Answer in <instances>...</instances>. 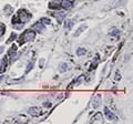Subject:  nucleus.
<instances>
[{"label": "nucleus", "instance_id": "obj_17", "mask_svg": "<svg viewBox=\"0 0 133 124\" xmlns=\"http://www.w3.org/2000/svg\"><path fill=\"white\" fill-rule=\"evenodd\" d=\"M32 67H33V62L31 61L30 63L28 64V67H27V69H26V72H29V71H30V69H32Z\"/></svg>", "mask_w": 133, "mask_h": 124}, {"label": "nucleus", "instance_id": "obj_19", "mask_svg": "<svg viewBox=\"0 0 133 124\" xmlns=\"http://www.w3.org/2000/svg\"><path fill=\"white\" fill-rule=\"evenodd\" d=\"M41 22L44 23V24H50V20L47 19V18H42V19H41Z\"/></svg>", "mask_w": 133, "mask_h": 124}, {"label": "nucleus", "instance_id": "obj_4", "mask_svg": "<svg viewBox=\"0 0 133 124\" xmlns=\"http://www.w3.org/2000/svg\"><path fill=\"white\" fill-rule=\"evenodd\" d=\"M100 104H101V97H100V95H95L93 98V101H92V106L93 107H99Z\"/></svg>", "mask_w": 133, "mask_h": 124}, {"label": "nucleus", "instance_id": "obj_20", "mask_svg": "<svg viewBox=\"0 0 133 124\" xmlns=\"http://www.w3.org/2000/svg\"><path fill=\"white\" fill-rule=\"evenodd\" d=\"M16 38H17V35H16V33H12V35H11V37H10V39L8 40V42H10L11 40H15Z\"/></svg>", "mask_w": 133, "mask_h": 124}, {"label": "nucleus", "instance_id": "obj_22", "mask_svg": "<svg viewBox=\"0 0 133 124\" xmlns=\"http://www.w3.org/2000/svg\"><path fill=\"white\" fill-rule=\"evenodd\" d=\"M45 107H50V105H51V103H44Z\"/></svg>", "mask_w": 133, "mask_h": 124}, {"label": "nucleus", "instance_id": "obj_14", "mask_svg": "<svg viewBox=\"0 0 133 124\" xmlns=\"http://www.w3.org/2000/svg\"><path fill=\"white\" fill-rule=\"evenodd\" d=\"M110 35H111V36H115V37H116V36L119 35V30H118V29H115V28H114V29H112V30L110 31Z\"/></svg>", "mask_w": 133, "mask_h": 124}, {"label": "nucleus", "instance_id": "obj_10", "mask_svg": "<svg viewBox=\"0 0 133 124\" xmlns=\"http://www.w3.org/2000/svg\"><path fill=\"white\" fill-rule=\"evenodd\" d=\"M85 29H87V26H85V24H82V26H80V28H79L78 30L76 31V33H74V36H76V37L80 36V33H81V32H82V31H84Z\"/></svg>", "mask_w": 133, "mask_h": 124}, {"label": "nucleus", "instance_id": "obj_23", "mask_svg": "<svg viewBox=\"0 0 133 124\" xmlns=\"http://www.w3.org/2000/svg\"><path fill=\"white\" fill-rule=\"evenodd\" d=\"M43 62H44V60H43V59H41V63H40V67H42V65H43Z\"/></svg>", "mask_w": 133, "mask_h": 124}, {"label": "nucleus", "instance_id": "obj_11", "mask_svg": "<svg viewBox=\"0 0 133 124\" xmlns=\"http://www.w3.org/2000/svg\"><path fill=\"white\" fill-rule=\"evenodd\" d=\"M6 67H7V59L5 58V59L2 60L1 67H0V72H5V70H6Z\"/></svg>", "mask_w": 133, "mask_h": 124}, {"label": "nucleus", "instance_id": "obj_2", "mask_svg": "<svg viewBox=\"0 0 133 124\" xmlns=\"http://www.w3.org/2000/svg\"><path fill=\"white\" fill-rule=\"evenodd\" d=\"M19 18H20V21H21V23H24V22H27L29 20V18H30V15H29L26 10H20L19 11Z\"/></svg>", "mask_w": 133, "mask_h": 124}, {"label": "nucleus", "instance_id": "obj_12", "mask_svg": "<svg viewBox=\"0 0 133 124\" xmlns=\"http://www.w3.org/2000/svg\"><path fill=\"white\" fill-rule=\"evenodd\" d=\"M66 69H68V64H66V63H61V64H60L59 70H60L61 72H64Z\"/></svg>", "mask_w": 133, "mask_h": 124}, {"label": "nucleus", "instance_id": "obj_7", "mask_svg": "<svg viewBox=\"0 0 133 124\" xmlns=\"http://www.w3.org/2000/svg\"><path fill=\"white\" fill-rule=\"evenodd\" d=\"M61 6L64 8V9H69V8H71L72 6V3L69 1V0H62V2H61Z\"/></svg>", "mask_w": 133, "mask_h": 124}, {"label": "nucleus", "instance_id": "obj_5", "mask_svg": "<svg viewBox=\"0 0 133 124\" xmlns=\"http://www.w3.org/2000/svg\"><path fill=\"white\" fill-rule=\"evenodd\" d=\"M127 1H128V0H115L114 3H112V5H111V7H112V8H118V7H120V6L125 5Z\"/></svg>", "mask_w": 133, "mask_h": 124}, {"label": "nucleus", "instance_id": "obj_16", "mask_svg": "<svg viewBox=\"0 0 133 124\" xmlns=\"http://www.w3.org/2000/svg\"><path fill=\"white\" fill-rule=\"evenodd\" d=\"M77 53H78V56H83L85 53V50H84V49H78Z\"/></svg>", "mask_w": 133, "mask_h": 124}, {"label": "nucleus", "instance_id": "obj_15", "mask_svg": "<svg viewBox=\"0 0 133 124\" xmlns=\"http://www.w3.org/2000/svg\"><path fill=\"white\" fill-rule=\"evenodd\" d=\"M72 24H73V22L71 21V20H66V22H65V27L68 28V29H70L72 27Z\"/></svg>", "mask_w": 133, "mask_h": 124}, {"label": "nucleus", "instance_id": "obj_6", "mask_svg": "<svg viewBox=\"0 0 133 124\" xmlns=\"http://www.w3.org/2000/svg\"><path fill=\"white\" fill-rule=\"evenodd\" d=\"M104 112H105L107 118L109 119V120H115V115H114L113 113H112V112H110L108 107H105V109H104Z\"/></svg>", "mask_w": 133, "mask_h": 124}, {"label": "nucleus", "instance_id": "obj_13", "mask_svg": "<svg viewBox=\"0 0 133 124\" xmlns=\"http://www.w3.org/2000/svg\"><path fill=\"white\" fill-rule=\"evenodd\" d=\"M5 31H6V26L2 23H0V36H2L5 33Z\"/></svg>", "mask_w": 133, "mask_h": 124}, {"label": "nucleus", "instance_id": "obj_24", "mask_svg": "<svg viewBox=\"0 0 133 124\" xmlns=\"http://www.w3.org/2000/svg\"><path fill=\"white\" fill-rule=\"evenodd\" d=\"M2 51H3V48H2V47H0V53H2Z\"/></svg>", "mask_w": 133, "mask_h": 124}, {"label": "nucleus", "instance_id": "obj_21", "mask_svg": "<svg viewBox=\"0 0 133 124\" xmlns=\"http://www.w3.org/2000/svg\"><path fill=\"white\" fill-rule=\"evenodd\" d=\"M120 79H121V75H120V73H116V75H115V80H116V81H119Z\"/></svg>", "mask_w": 133, "mask_h": 124}, {"label": "nucleus", "instance_id": "obj_9", "mask_svg": "<svg viewBox=\"0 0 133 124\" xmlns=\"http://www.w3.org/2000/svg\"><path fill=\"white\" fill-rule=\"evenodd\" d=\"M35 29L37 31H39V32H43L44 31V27H43V24L42 23H40V22H37L35 24Z\"/></svg>", "mask_w": 133, "mask_h": 124}, {"label": "nucleus", "instance_id": "obj_8", "mask_svg": "<svg viewBox=\"0 0 133 124\" xmlns=\"http://www.w3.org/2000/svg\"><path fill=\"white\" fill-rule=\"evenodd\" d=\"M55 17L58 20V22H61L64 18V12H57V13L55 15Z\"/></svg>", "mask_w": 133, "mask_h": 124}, {"label": "nucleus", "instance_id": "obj_18", "mask_svg": "<svg viewBox=\"0 0 133 124\" xmlns=\"http://www.w3.org/2000/svg\"><path fill=\"white\" fill-rule=\"evenodd\" d=\"M11 12H12L11 7H10V6H7V7H6V13H7V15H10Z\"/></svg>", "mask_w": 133, "mask_h": 124}, {"label": "nucleus", "instance_id": "obj_3", "mask_svg": "<svg viewBox=\"0 0 133 124\" xmlns=\"http://www.w3.org/2000/svg\"><path fill=\"white\" fill-rule=\"evenodd\" d=\"M28 112H29V114H31L32 116H39L40 113H41V111H40L39 107L33 106V107H30V109L28 110Z\"/></svg>", "mask_w": 133, "mask_h": 124}, {"label": "nucleus", "instance_id": "obj_1", "mask_svg": "<svg viewBox=\"0 0 133 124\" xmlns=\"http://www.w3.org/2000/svg\"><path fill=\"white\" fill-rule=\"evenodd\" d=\"M35 37H36V35H35V32H33V31H31V30L26 31V32H24V33L22 35L21 43H22V42H28V41H32L33 39H35Z\"/></svg>", "mask_w": 133, "mask_h": 124}]
</instances>
